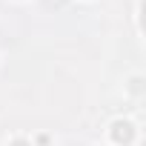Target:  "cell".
Returning a JSON list of instances; mask_svg holds the SVG:
<instances>
[{"label": "cell", "instance_id": "obj_2", "mask_svg": "<svg viewBox=\"0 0 146 146\" xmlns=\"http://www.w3.org/2000/svg\"><path fill=\"white\" fill-rule=\"evenodd\" d=\"M132 92H135V95H137V92H143V80H140V78H135V80H132Z\"/></svg>", "mask_w": 146, "mask_h": 146}, {"label": "cell", "instance_id": "obj_1", "mask_svg": "<svg viewBox=\"0 0 146 146\" xmlns=\"http://www.w3.org/2000/svg\"><path fill=\"white\" fill-rule=\"evenodd\" d=\"M132 137H135V126L129 123V120H115L112 123V140L115 143H132Z\"/></svg>", "mask_w": 146, "mask_h": 146}, {"label": "cell", "instance_id": "obj_3", "mask_svg": "<svg viewBox=\"0 0 146 146\" xmlns=\"http://www.w3.org/2000/svg\"><path fill=\"white\" fill-rule=\"evenodd\" d=\"M12 146H29V143H26V140H15Z\"/></svg>", "mask_w": 146, "mask_h": 146}]
</instances>
